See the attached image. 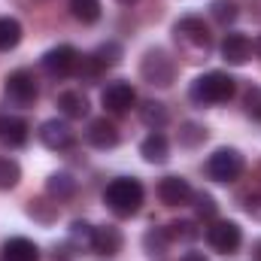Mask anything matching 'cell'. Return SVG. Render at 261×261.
I'll return each mask as SVG.
<instances>
[{"instance_id":"obj_16","label":"cell","mask_w":261,"mask_h":261,"mask_svg":"<svg viewBox=\"0 0 261 261\" xmlns=\"http://www.w3.org/2000/svg\"><path fill=\"white\" fill-rule=\"evenodd\" d=\"M3 261H40V246L28 237H9L0 249Z\"/></svg>"},{"instance_id":"obj_14","label":"cell","mask_w":261,"mask_h":261,"mask_svg":"<svg viewBox=\"0 0 261 261\" xmlns=\"http://www.w3.org/2000/svg\"><path fill=\"white\" fill-rule=\"evenodd\" d=\"M28 137H31V125H28L21 116H0V140H3L9 149L24 146Z\"/></svg>"},{"instance_id":"obj_1","label":"cell","mask_w":261,"mask_h":261,"mask_svg":"<svg viewBox=\"0 0 261 261\" xmlns=\"http://www.w3.org/2000/svg\"><path fill=\"white\" fill-rule=\"evenodd\" d=\"M237 91V79L222 73V70H210V73H200L192 88H189V97L197 107H216V103H228Z\"/></svg>"},{"instance_id":"obj_25","label":"cell","mask_w":261,"mask_h":261,"mask_svg":"<svg viewBox=\"0 0 261 261\" xmlns=\"http://www.w3.org/2000/svg\"><path fill=\"white\" fill-rule=\"evenodd\" d=\"M176 140H179V146H186V149H197V146L206 143V128L197 125V122H182Z\"/></svg>"},{"instance_id":"obj_18","label":"cell","mask_w":261,"mask_h":261,"mask_svg":"<svg viewBox=\"0 0 261 261\" xmlns=\"http://www.w3.org/2000/svg\"><path fill=\"white\" fill-rule=\"evenodd\" d=\"M58 110L64 119H85L88 116V97L79 88H67L58 94Z\"/></svg>"},{"instance_id":"obj_9","label":"cell","mask_w":261,"mask_h":261,"mask_svg":"<svg viewBox=\"0 0 261 261\" xmlns=\"http://www.w3.org/2000/svg\"><path fill=\"white\" fill-rule=\"evenodd\" d=\"M76 64H79V52L73 49V46H67V43H61V46H55V49H49L43 58H40V67L49 73V76H70L73 70H76Z\"/></svg>"},{"instance_id":"obj_30","label":"cell","mask_w":261,"mask_h":261,"mask_svg":"<svg viewBox=\"0 0 261 261\" xmlns=\"http://www.w3.org/2000/svg\"><path fill=\"white\" fill-rule=\"evenodd\" d=\"M192 200H195V213L200 216V219H213V216L219 213L216 197L206 195V192H197V195H192Z\"/></svg>"},{"instance_id":"obj_21","label":"cell","mask_w":261,"mask_h":261,"mask_svg":"<svg viewBox=\"0 0 261 261\" xmlns=\"http://www.w3.org/2000/svg\"><path fill=\"white\" fill-rule=\"evenodd\" d=\"M100 12H103L100 0H70V15L82 24H94L100 18Z\"/></svg>"},{"instance_id":"obj_10","label":"cell","mask_w":261,"mask_h":261,"mask_svg":"<svg viewBox=\"0 0 261 261\" xmlns=\"http://www.w3.org/2000/svg\"><path fill=\"white\" fill-rule=\"evenodd\" d=\"M37 137H40V143L46 146V149H52V152H61L67 146H73V128H70V122L64 119H49V122H43L40 130H37Z\"/></svg>"},{"instance_id":"obj_6","label":"cell","mask_w":261,"mask_h":261,"mask_svg":"<svg viewBox=\"0 0 261 261\" xmlns=\"http://www.w3.org/2000/svg\"><path fill=\"white\" fill-rule=\"evenodd\" d=\"M173 37H176V43H182V46H189V49H195V52H206V49L213 46L210 28H206L203 18H197V15L179 18V21L173 24Z\"/></svg>"},{"instance_id":"obj_27","label":"cell","mask_w":261,"mask_h":261,"mask_svg":"<svg viewBox=\"0 0 261 261\" xmlns=\"http://www.w3.org/2000/svg\"><path fill=\"white\" fill-rule=\"evenodd\" d=\"M94 61L100 67H116L122 58H125V49L116 43V40H107V43H100L97 49H94V55H91Z\"/></svg>"},{"instance_id":"obj_19","label":"cell","mask_w":261,"mask_h":261,"mask_svg":"<svg viewBox=\"0 0 261 261\" xmlns=\"http://www.w3.org/2000/svg\"><path fill=\"white\" fill-rule=\"evenodd\" d=\"M140 119H143V125H149L152 130H161L167 125L170 113H167V107H164L161 100H146V103L140 107Z\"/></svg>"},{"instance_id":"obj_23","label":"cell","mask_w":261,"mask_h":261,"mask_svg":"<svg viewBox=\"0 0 261 261\" xmlns=\"http://www.w3.org/2000/svg\"><path fill=\"white\" fill-rule=\"evenodd\" d=\"M167 246H170V231L167 228H149L143 234V249L149 255H164Z\"/></svg>"},{"instance_id":"obj_4","label":"cell","mask_w":261,"mask_h":261,"mask_svg":"<svg viewBox=\"0 0 261 261\" xmlns=\"http://www.w3.org/2000/svg\"><path fill=\"white\" fill-rule=\"evenodd\" d=\"M140 76L155 88H170L176 79V61L164 49H149L140 61Z\"/></svg>"},{"instance_id":"obj_31","label":"cell","mask_w":261,"mask_h":261,"mask_svg":"<svg viewBox=\"0 0 261 261\" xmlns=\"http://www.w3.org/2000/svg\"><path fill=\"white\" fill-rule=\"evenodd\" d=\"M243 107H246V116H252L255 122H261V85H252L243 97Z\"/></svg>"},{"instance_id":"obj_28","label":"cell","mask_w":261,"mask_h":261,"mask_svg":"<svg viewBox=\"0 0 261 261\" xmlns=\"http://www.w3.org/2000/svg\"><path fill=\"white\" fill-rule=\"evenodd\" d=\"M21 182V164L15 158H0V192H9Z\"/></svg>"},{"instance_id":"obj_35","label":"cell","mask_w":261,"mask_h":261,"mask_svg":"<svg viewBox=\"0 0 261 261\" xmlns=\"http://www.w3.org/2000/svg\"><path fill=\"white\" fill-rule=\"evenodd\" d=\"M252 49H255V52H258V58H261V34H258V40H255V43H252Z\"/></svg>"},{"instance_id":"obj_13","label":"cell","mask_w":261,"mask_h":261,"mask_svg":"<svg viewBox=\"0 0 261 261\" xmlns=\"http://www.w3.org/2000/svg\"><path fill=\"white\" fill-rule=\"evenodd\" d=\"M192 195L195 192H192L189 179H182V176H164L158 182V197H161L164 206H182V203L192 200Z\"/></svg>"},{"instance_id":"obj_12","label":"cell","mask_w":261,"mask_h":261,"mask_svg":"<svg viewBox=\"0 0 261 261\" xmlns=\"http://www.w3.org/2000/svg\"><path fill=\"white\" fill-rule=\"evenodd\" d=\"M85 140H88L94 149H116L119 140H122V134L116 128V122H110V119L103 116V119H91V122H88Z\"/></svg>"},{"instance_id":"obj_20","label":"cell","mask_w":261,"mask_h":261,"mask_svg":"<svg viewBox=\"0 0 261 261\" xmlns=\"http://www.w3.org/2000/svg\"><path fill=\"white\" fill-rule=\"evenodd\" d=\"M46 192L55 197V200H67V197L76 195V179L70 173H64V170H58V173H52L46 179Z\"/></svg>"},{"instance_id":"obj_5","label":"cell","mask_w":261,"mask_h":261,"mask_svg":"<svg viewBox=\"0 0 261 261\" xmlns=\"http://www.w3.org/2000/svg\"><path fill=\"white\" fill-rule=\"evenodd\" d=\"M3 94H6V100H9L12 107L28 110V107H34L37 97H40V82H37V76H34L31 70L21 67V70H12V73L6 76Z\"/></svg>"},{"instance_id":"obj_7","label":"cell","mask_w":261,"mask_h":261,"mask_svg":"<svg viewBox=\"0 0 261 261\" xmlns=\"http://www.w3.org/2000/svg\"><path fill=\"white\" fill-rule=\"evenodd\" d=\"M206 243H210L216 252L231 255V252H237V249H240V243H243V231H240V225H237V222L219 219V222H213V225L206 228Z\"/></svg>"},{"instance_id":"obj_33","label":"cell","mask_w":261,"mask_h":261,"mask_svg":"<svg viewBox=\"0 0 261 261\" xmlns=\"http://www.w3.org/2000/svg\"><path fill=\"white\" fill-rule=\"evenodd\" d=\"M179 261H210V258H206L203 252H197V249H189V252H186Z\"/></svg>"},{"instance_id":"obj_26","label":"cell","mask_w":261,"mask_h":261,"mask_svg":"<svg viewBox=\"0 0 261 261\" xmlns=\"http://www.w3.org/2000/svg\"><path fill=\"white\" fill-rule=\"evenodd\" d=\"M210 15L219 21V24H234L237 21V15H240V3L237 0H213L210 3Z\"/></svg>"},{"instance_id":"obj_34","label":"cell","mask_w":261,"mask_h":261,"mask_svg":"<svg viewBox=\"0 0 261 261\" xmlns=\"http://www.w3.org/2000/svg\"><path fill=\"white\" fill-rule=\"evenodd\" d=\"M252 261H261V237L252 243Z\"/></svg>"},{"instance_id":"obj_24","label":"cell","mask_w":261,"mask_h":261,"mask_svg":"<svg viewBox=\"0 0 261 261\" xmlns=\"http://www.w3.org/2000/svg\"><path fill=\"white\" fill-rule=\"evenodd\" d=\"M18 43H21V24H18V18L3 15L0 18V52H9Z\"/></svg>"},{"instance_id":"obj_36","label":"cell","mask_w":261,"mask_h":261,"mask_svg":"<svg viewBox=\"0 0 261 261\" xmlns=\"http://www.w3.org/2000/svg\"><path fill=\"white\" fill-rule=\"evenodd\" d=\"M119 3H122V6H130V3H137V0H119Z\"/></svg>"},{"instance_id":"obj_17","label":"cell","mask_w":261,"mask_h":261,"mask_svg":"<svg viewBox=\"0 0 261 261\" xmlns=\"http://www.w3.org/2000/svg\"><path fill=\"white\" fill-rule=\"evenodd\" d=\"M140 155L149 161V164H164L170 158V143L161 130H152L143 143H140Z\"/></svg>"},{"instance_id":"obj_11","label":"cell","mask_w":261,"mask_h":261,"mask_svg":"<svg viewBox=\"0 0 261 261\" xmlns=\"http://www.w3.org/2000/svg\"><path fill=\"white\" fill-rule=\"evenodd\" d=\"M219 52L231 67H243L252 58V43H249L246 34H225L222 43H219Z\"/></svg>"},{"instance_id":"obj_32","label":"cell","mask_w":261,"mask_h":261,"mask_svg":"<svg viewBox=\"0 0 261 261\" xmlns=\"http://www.w3.org/2000/svg\"><path fill=\"white\" fill-rule=\"evenodd\" d=\"M28 216L40 219V222H52V219H55V206H49V210H46V203H43V200H31Z\"/></svg>"},{"instance_id":"obj_2","label":"cell","mask_w":261,"mask_h":261,"mask_svg":"<svg viewBox=\"0 0 261 261\" xmlns=\"http://www.w3.org/2000/svg\"><path fill=\"white\" fill-rule=\"evenodd\" d=\"M143 197H146V189H143L140 179H134V176H119V179H113V182L107 186L103 203H107L110 213H116L119 219H128V216H134V213L143 206Z\"/></svg>"},{"instance_id":"obj_15","label":"cell","mask_w":261,"mask_h":261,"mask_svg":"<svg viewBox=\"0 0 261 261\" xmlns=\"http://www.w3.org/2000/svg\"><path fill=\"white\" fill-rule=\"evenodd\" d=\"M125 246V234L116 225H100L94 228V252L97 255H119Z\"/></svg>"},{"instance_id":"obj_8","label":"cell","mask_w":261,"mask_h":261,"mask_svg":"<svg viewBox=\"0 0 261 261\" xmlns=\"http://www.w3.org/2000/svg\"><path fill=\"white\" fill-rule=\"evenodd\" d=\"M100 103H103V110H107V113L122 116V113H128L130 107L137 103V91H134V85H130V82L116 79V82H110V85L100 91Z\"/></svg>"},{"instance_id":"obj_22","label":"cell","mask_w":261,"mask_h":261,"mask_svg":"<svg viewBox=\"0 0 261 261\" xmlns=\"http://www.w3.org/2000/svg\"><path fill=\"white\" fill-rule=\"evenodd\" d=\"M70 246H76V249H94V225H88V222H82V219H76L73 225H70Z\"/></svg>"},{"instance_id":"obj_29","label":"cell","mask_w":261,"mask_h":261,"mask_svg":"<svg viewBox=\"0 0 261 261\" xmlns=\"http://www.w3.org/2000/svg\"><path fill=\"white\" fill-rule=\"evenodd\" d=\"M167 231H170V240H197L200 237V228L195 222H170Z\"/></svg>"},{"instance_id":"obj_3","label":"cell","mask_w":261,"mask_h":261,"mask_svg":"<svg viewBox=\"0 0 261 261\" xmlns=\"http://www.w3.org/2000/svg\"><path fill=\"white\" fill-rule=\"evenodd\" d=\"M243 167H246L243 155L237 149H231V146H222V149H216L206 158V176L216 179V182H225V186L228 182H237L243 176Z\"/></svg>"}]
</instances>
